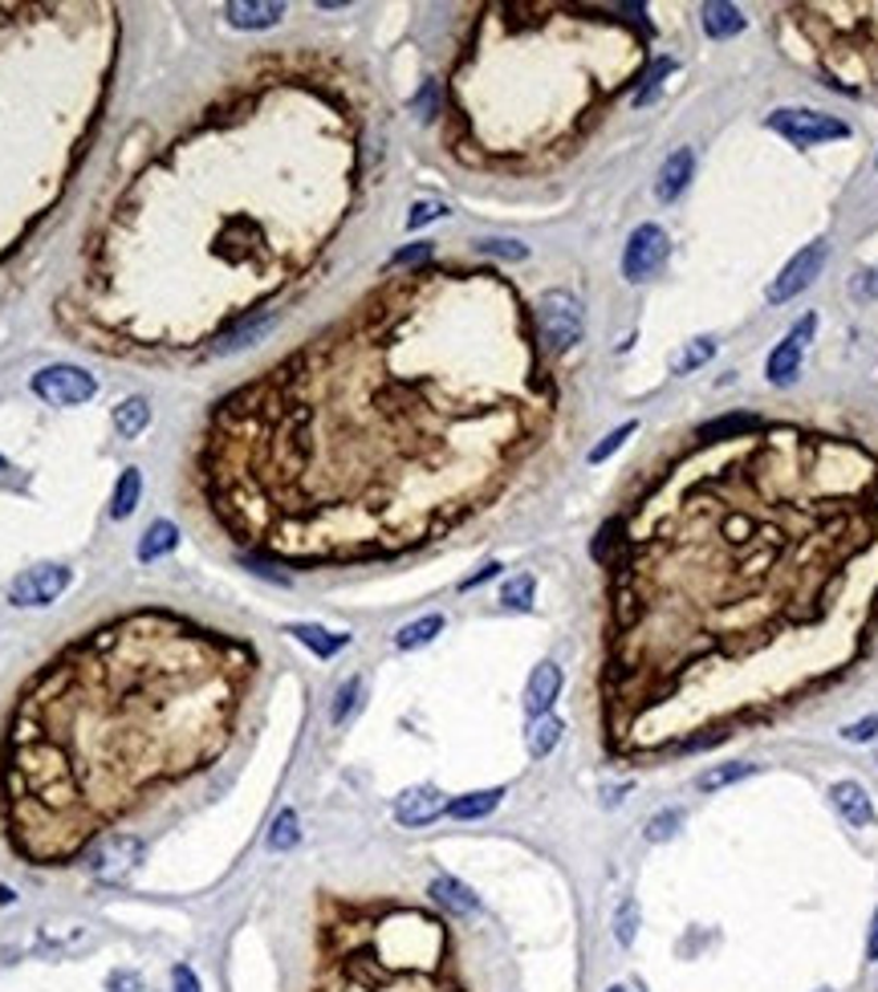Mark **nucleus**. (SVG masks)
Here are the masks:
<instances>
[{
  "label": "nucleus",
  "mask_w": 878,
  "mask_h": 992,
  "mask_svg": "<svg viewBox=\"0 0 878 992\" xmlns=\"http://www.w3.org/2000/svg\"><path fill=\"white\" fill-rule=\"evenodd\" d=\"M139 493H143V476H139V468H127L123 476H118V484H114V505H111V517H130L135 512V505H139Z\"/></svg>",
  "instance_id": "25"
},
{
  "label": "nucleus",
  "mask_w": 878,
  "mask_h": 992,
  "mask_svg": "<svg viewBox=\"0 0 878 992\" xmlns=\"http://www.w3.org/2000/svg\"><path fill=\"white\" fill-rule=\"evenodd\" d=\"M667 253H671L667 232L659 225H639L623 249V277L626 281H635V285L647 281V277H656V272L667 265Z\"/></svg>",
  "instance_id": "8"
},
{
  "label": "nucleus",
  "mask_w": 878,
  "mask_h": 992,
  "mask_svg": "<svg viewBox=\"0 0 878 992\" xmlns=\"http://www.w3.org/2000/svg\"><path fill=\"white\" fill-rule=\"evenodd\" d=\"M635 931H639V907H635V899H626L623 907H619V919H614V940L623 948L635 944Z\"/></svg>",
  "instance_id": "32"
},
{
  "label": "nucleus",
  "mask_w": 878,
  "mask_h": 992,
  "mask_svg": "<svg viewBox=\"0 0 878 992\" xmlns=\"http://www.w3.org/2000/svg\"><path fill=\"white\" fill-rule=\"evenodd\" d=\"M866 961H878V912L875 924H870V940H866Z\"/></svg>",
  "instance_id": "45"
},
{
  "label": "nucleus",
  "mask_w": 878,
  "mask_h": 992,
  "mask_svg": "<svg viewBox=\"0 0 878 992\" xmlns=\"http://www.w3.org/2000/svg\"><path fill=\"white\" fill-rule=\"evenodd\" d=\"M435 111H440V86H435V81H428V86L419 90V98H416V114H423V118H435Z\"/></svg>",
  "instance_id": "37"
},
{
  "label": "nucleus",
  "mask_w": 878,
  "mask_h": 992,
  "mask_svg": "<svg viewBox=\"0 0 878 992\" xmlns=\"http://www.w3.org/2000/svg\"><path fill=\"white\" fill-rule=\"evenodd\" d=\"M256 651L171 610L86 631L21 691L0 749L13 850L65 866L151 793L216 765Z\"/></svg>",
  "instance_id": "2"
},
{
  "label": "nucleus",
  "mask_w": 878,
  "mask_h": 992,
  "mask_svg": "<svg viewBox=\"0 0 878 992\" xmlns=\"http://www.w3.org/2000/svg\"><path fill=\"white\" fill-rule=\"evenodd\" d=\"M33 395L53 403V407H78V403H90L98 395V379L90 370L58 363V367H46L33 374Z\"/></svg>",
  "instance_id": "7"
},
{
  "label": "nucleus",
  "mask_w": 878,
  "mask_h": 992,
  "mask_svg": "<svg viewBox=\"0 0 878 992\" xmlns=\"http://www.w3.org/2000/svg\"><path fill=\"white\" fill-rule=\"evenodd\" d=\"M553 383L496 269H416L208 419L200 493L293 565L399 554L484 509L542 440Z\"/></svg>",
  "instance_id": "1"
},
{
  "label": "nucleus",
  "mask_w": 878,
  "mask_h": 992,
  "mask_svg": "<svg viewBox=\"0 0 878 992\" xmlns=\"http://www.w3.org/2000/svg\"><path fill=\"white\" fill-rule=\"evenodd\" d=\"M440 814H447V798L435 785H416V789L399 793V801H395V822L399 826H432Z\"/></svg>",
  "instance_id": "12"
},
{
  "label": "nucleus",
  "mask_w": 878,
  "mask_h": 992,
  "mask_svg": "<svg viewBox=\"0 0 878 992\" xmlns=\"http://www.w3.org/2000/svg\"><path fill=\"white\" fill-rule=\"evenodd\" d=\"M432 256V244H411V249H403V253H395V269H403V265H419V260H428Z\"/></svg>",
  "instance_id": "40"
},
{
  "label": "nucleus",
  "mask_w": 878,
  "mask_h": 992,
  "mask_svg": "<svg viewBox=\"0 0 878 992\" xmlns=\"http://www.w3.org/2000/svg\"><path fill=\"white\" fill-rule=\"evenodd\" d=\"M607 992H626V989H623V984H614V989H607Z\"/></svg>",
  "instance_id": "46"
},
{
  "label": "nucleus",
  "mask_w": 878,
  "mask_h": 992,
  "mask_svg": "<svg viewBox=\"0 0 878 992\" xmlns=\"http://www.w3.org/2000/svg\"><path fill=\"white\" fill-rule=\"evenodd\" d=\"M289 635L302 643V647H309L318 659H334L346 643H351V635H338V631H326V626L318 623H293L289 626Z\"/></svg>",
  "instance_id": "17"
},
{
  "label": "nucleus",
  "mask_w": 878,
  "mask_h": 992,
  "mask_svg": "<svg viewBox=\"0 0 878 992\" xmlns=\"http://www.w3.org/2000/svg\"><path fill=\"white\" fill-rule=\"evenodd\" d=\"M0 468H4V460H0Z\"/></svg>",
  "instance_id": "47"
},
{
  "label": "nucleus",
  "mask_w": 878,
  "mask_h": 992,
  "mask_svg": "<svg viewBox=\"0 0 878 992\" xmlns=\"http://www.w3.org/2000/svg\"><path fill=\"white\" fill-rule=\"evenodd\" d=\"M440 631H444V614H423V619H416V623L399 626V635H395V647H399V651H416V647H428V643H432Z\"/></svg>",
  "instance_id": "24"
},
{
  "label": "nucleus",
  "mask_w": 878,
  "mask_h": 992,
  "mask_svg": "<svg viewBox=\"0 0 878 992\" xmlns=\"http://www.w3.org/2000/svg\"><path fill=\"white\" fill-rule=\"evenodd\" d=\"M171 992H200V977H195L188 964L171 968Z\"/></svg>",
  "instance_id": "38"
},
{
  "label": "nucleus",
  "mask_w": 878,
  "mask_h": 992,
  "mask_svg": "<svg viewBox=\"0 0 878 992\" xmlns=\"http://www.w3.org/2000/svg\"><path fill=\"white\" fill-rule=\"evenodd\" d=\"M854 297H878V265L854 277Z\"/></svg>",
  "instance_id": "42"
},
{
  "label": "nucleus",
  "mask_w": 878,
  "mask_h": 992,
  "mask_svg": "<svg viewBox=\"0 0 878 992\" xmlns=\"http://www.w3.org/2000/svg\"><path fill=\"white\" fill-rule=\"evenodd\" d=\"M558 740H561V721L558 716H537V721L529 724V733H525V745H529V756H549V752L558 749Z\"/></svg>",
  "instance_id": "23"
},
{
  "label": "nucleus",
  "mask_w": 878,
  "mask_h": 992,
  "mask_svg": "<svg viewBox=\"0 0 878 992\" xmlns=\"http://www.w3.org/2000/svg\"><path fill=\"white\" fill-rule=\"evenodd\" d=\"M147 423H151V403L143 395H130V399L114 407V432L123 440H139L147 432Z\"/></svg>",
  "instance_id": "18"
},
{
  "label": "nucleus",
  "mask_w": 878,
  "mask_h": 992,
  "mask_svg": "<svg viewBox=\"0 0 878 992\" xmlns=\"http://www.w3.org/2000/svg\"><path fill=\"white\" fill-rule=\"evenodd\" d=\"M444 204L440 200H419L416 208H411V216H407V228H423V225H432V220H440L444 216Z\"/></svg>",
  "instance_id": "35"
},
{
  "label": "nucleus",
  "mask_w": 878,
  "mask_h": 992,
  "mask_svg": "<svg viewBox=\"0 0 878 992\" xmlns=\"http://www.w3.org/2000/svg\"><path fill=\"white\" fill-rule=\"evenodd\" d=\"M179 545V529L176 521H151L139 537V561H160L167 558L171 549Z\"/></svg>",
  "instance_id": "19"
},
{
  "label": "nucleus",
  "mask_w": 878,
  "mask_h": 992,
  "mask_svg": "<svg viewBox=\"0 0 878 992\" xmlns=\"http://www.w3.org/2000/svg\"><path fill=\"white\" fill-rule=\"evenodd\" d=\"M500 798H505L500 785L496 789H480V793H463V798L447 801V814L456 817V822H476V817L493 814L496 805H500Z\"/></svg>",
  "instance_id": "20"
},
{
  "label": "nucleus",
  "mask_w": 878,
  "mask_h": 992,
  "mask_svg": "<svg viewBox=\"0 0 878 992\" xmlns=\"http://www.w3.org/2000/svg\"><path fill=\"white\" fill-rule=\"evenodd\" d=\"M635 432H639V423H635V419H631V423H623V428H614V432H610L607 440L598 444V448H590V465H602V460H610V456H614V452L623 448V444H626V440H631Z\"/></svg>",
  "instance_id": "31"
},
{
  "label": "nucleus",
  "mask_w": 878,
  "mask_h": 992,
  "mask_svg": "<svg viewBox=\"0 0 878 992\" xmlns=\"http://www.w3.org/2000/svg\"><path fill=\"white\" fill-rule=\"evenodd\" d=\"M671 69H675V62H667V58H663V62L656 65V74H651V78H647V90H642V94H639V106H647V102H651V98H656V90H659V78H667Z\"/></svg>",
  "instance_id": "41"
},
{
  "label": "nucleus",
  "mask_w": 878,
  "mask_h": 992,
  "mask_svg": "<svg viewBox=\"0 0 878 992\" xmlns=\"http://www.w3.org/2000/svg\"><path fill=\"white\" fill-rule=\"evenodd\" d=\"M533 334H537V346L549 354L574 351L582 342V302L565 289H549L533 314Z\"/></svg>",
  "instance_id": "4"
},
{
  "label": "nucleus",
  "mask_w": 878,
  "mask_h": 992,
  "mask_svg": "<svg viewBox=\"0 0 878 992\" xmlns=\"http://www.w3.org/2000/svg\"><path fill=\"white\" fill-rule=\"evenodd\" d=\"M314 992H468L451 928L407 903H330Z\"/></svg>",
  "instance_id": "3"
},
{
  "label": "nucleus",
  "mask_w": 878,
  "mask_h": 992,
  "mask_svg": "<svg viewBox=\"0 0 878 992\" xmlns=\"http://www.w3.org/2000/svg\"><path fill=\"white\" fill-rule=\"evenodd\" d=\"M752 432H756V419L752 416H728V419H716V423L700 428V440L716 444V440H745V435H752Z\"/></svg>",
  "instance_id": "26"
},
{
  "label": "nucleus",
  "mask_w": 878,
  "mask_h": 992,
  "mask_svg": "<svg viewBox=\"0 0 878 992\" xmlns=\"http://www.w3.org/2000/svg\"><path fill=\"white\" fill-rule=\"evenodd\" d=\"M817 330V318L810 314V318H801L798 326H793V334H785V342L777 346V351L768 354V379L777 386L793 383L801 370V354H805V346H810V338H814Z\"/></svg>",
  "instance_id": "11"
},
{
  "label": "nucleus",
  "mask_w": 878,
  "mask_h": 992,
  "mask_svg": "<svg viewBox=\"0 0 878 992\" xmlns=\"http://www.w3.org/2000/svg\"><path fill=\"white\" fill-rule=\"evenodd\" d=\"M143 859H147L143 838L123 834V830H111V834H102L94 847H90V875H94L98 882H111V887H118V882H127L130 875L143 866Z\"/></svg>",
  "instance_id": "5"
},
{
  "label": "nucleus",
  "mask_w": 878,
  "mask_h": 992,
  "mask_svg": "<svg viewBox=\"0 0 878 992\" xmlns=\"http://www.w3.org/2000/svg\"><path fill=\"white\" fill-rule=\"evenodd\" d=\"M752 768L756 765H749V761H733V765H716V768H708V773H700V789H724V785H736V781H745L749 777Z\"/></svg>",
  "instance_id": "28"
},
{
  "label": "nucleus",
  "mask_w": 878,
  "mask_h": 992,
  "mask_svg": "<svg viewBox=\"0 0 878 992\" xmlns=\"http://www.w3.org/2000/svg\"><path fill=\"white\" fill-rule=\"evenodd\" d=\"M842 737H847L850 745H866V740H875L878 737V716H866V721H858V724H847V728H842Z\"/></svg>",
  "instance_id": "36"
},
{
  "label": "nucleus",
  "mask_w": 878,
  "mask_h": 992,
  "mask_svg": "<svg viewBox=\"0 0 878 992\" xmlns=\"http://www.w3.org/2000/svg\"><path fill=\"white\" fill-rule=\"evenodd\" d=\"M679 822H684V814H679V810H667V814L651 817V826H647V838H651V842H667Z\"/></svg>",
  "instance_id": "34"
},
{
  "label": "nucleus",
  "mask_w": 878,
  "mask_h": 992,
  "mask_svg": "<svg viewBox=\"0 0 878 992\" xmlns=\"http://www.w3.org/2000/svg\"><path fill=\"white\" fill-rule=\"evenodd\" d=\"M111 989L114 992H139V977H135V972H114Z\"/></svg>",
  "instance_id": "43"
},
{
  "label": "nucleus",
  "mask_w": 878,
  "mask_h": 992,
  "mask_svg": "<svg viewBox=\"0 0 878 992\" xmlns=\"http://www.w3.org/2000/svg\"><path fill=\"white\" fill-rule=\"evenodd\" d=\"M297 838H302V822H297V814H293V810H281L269 830V850H277V854H281V850H293L297 847Z\"/></svg>",
  "instance_id": "27"
},
{
  "label": "nucleus",
  "mask_w": 878,
  "mask_h": 992,
  "mask_svg": "<svg viewBox=\"0 0 878 992\" xmlns=\"http://www.w3.org/2000/svg\"><path fill=\"white\" fill-rule=\"evenodd\" d=\"M691 171H696V151H691V147H679V151H675V155L663 163V171H659V179H656V195H659V200H663V204H671V200H675V195L687 188Z\"/></svg>",
  "instance_id": "15"
},
{
  "label": "nucleus",
  "mask_w": 878,
  "mask_h": 992,
  "mask_svg": "<svg viewBox=\"0 0 878 992\" xmlns=\"http://www.w3.org/2000/svg\"><path fill=\"white\" fill-rule=\"evenodd\" d=\"M69 590V570L65 565H33L13 582V607H49Z\"/></svg>",
  "instance_id": "10"
},
{
  "label": "nucleus",
  "mask_w": 878,
  "mask_h": 992,
  "mask_svg": "<svg viewBox=\"0 0 878 992\" xmlns=\"http://www.w3.org/2000/svg\"><path fill=\"white\" fill-rule=\"evenodd\" d=\"M224 13L237 29H269L285 16V4H277V0H232Z\"/></svg>",
  "instance_id": "14"
},
{
  "label": "nucleus",
  "mask_w": 878,
  "mask_h": 992,
  "mask_svg": "<svg viewBox=\"0 0 878 992\" xmlns=\"http://www.w3.org/2000/svg\"><path fill=\"white\" fill-rule=\"evenodd\" d=\"M768 130L785 135L793 147H822L834 143V139H847L850 127L842 118L822 111H810V106H789V111H773L768 114Z\"/></svg>",
  "instance_id": "6"
},
{
  "label": "nucleus",
  "mask_w": 878,
  "mask_h": 992,
  "mask_svg": "<svg viewBox=\"0 0 878 992\" xmlns=\"http://www.w3.org/2000/svg\"><path fill=\"white\" fill-rule=\"evenodd\" d=\"M703 29H708L712 41H728V37L745 29V16H740L736 4H716L712 0V4H703Z\"/></svg>",
  "instance_id": "22"
},
{
  "label": "nucleus",
  "mask_w": 878,
  "mask_h": 992,
  "mask_svg": "<svg viewBox=\"0 0 878 992\" xmlns=\"http://www.w3.org/2000/svg\"><path fill=\"white\" fill-rule=\"evenodd\" d=\"M432 899L440 903V907H447L451 915L480 912V899L472 895V887H463L460 879H435L432 882Z\"/></svg>",
  "instance_id": "21"
},
{
  "label": "nucleus",
  "mask_w": 878,
  "mask_h": 992,
  "mask_svg": "<svg viewBox=\"0 0 878 992\" xmlns=\"http://www.w3.org/2000/svg\"><path fill=\"white\" fill-rule=\"evenodd\" d=\"M533 594H537V582H533V574H517L505 582V590H500V602L509 610H529L533 607Z\"/></svg>",
  "instance_id": "29"
},
{
  "label": "nucleus",
  "mask_w": 878,
  "mask_h": 992,
  "mask_svg": "<svg viewBox=\"0 0 878 992\" xmlns=\"http://www.w3.org/2000/svg\"><path fill=\"white\" fill-rule=\"evenodd\" d=\"M358 696H362V679L354 675V679H346L342 688H338V704H334V724H346V716H351L354 708H358Z\"/></svg>",
  "instance_id": "33"
},
{
  "label": "nucleus",
  "mask_w": 878,
  "mask_h": 992,
  "mask_svg": "<svg viewBox=\"0 0 878 992\" xmlns=\"http://www.w3.org/2000/svg\"><path fill=\"white\" fill-rule=\"evenodd\" d=\"M480 249L493 256H509V260H521V256H525V244H517V241H484Z\"/></svg>",
  "instance_id": "39"
},
{
  "label": "nucleus",
  "mask_w": 878,
  "mask_h": 992,
  "mask_svg": "<svg viewBox=\"0 0 878 992\" xmlns=\"http://www.w3.org/2000/svg\"><path fill=\"white\" fill-rule=\"evenodd\" d=\"M561 684H565V679H561V667L553 659H545V663L533 667V675H529V684H525V712L533 721L553 708V700L561 696Z\"/></svg>",
  "instance_id": "13"
},
{
  "label": "nucleus",
  "mask_w": 878,
  "mask_h": 992,
  "mask_svg": "<svg viewBox=\"0 0 878 992\" xmlns=\"http://www.w3.org/2000/svg\"><path fill=\"white\" fill-rule=\"evenodd\" d=\"M826 256H830V249H826L822 241L805 244V249H801V253L781 269V277L768 285V302L781 305V302H793L798 293H805V289L817 281V272L826 269Z\"/></svg>",
  "instance_id": "9"
},
{
  "label": "nucleus",
  "mask_w": 878,
  "mask_h": 992,
  "mask_svg": "<svg viewBox=\"0 0 878 992\" xmlns=\"http://www.w3.org/2000/svg\"><path fill=\"white\" fill-rule=\"evenodd\" d=\"M834 805H838V814L847 817L850 826H870L875 822V805H870V793H866L858 781H838L830 789Z\"/></svg>",
  "instance_id": "16"
},
{
  "label": "nucleus",
  "mask_w": 878,
  "mask_h": 992,
  "mask_svg": "<svg viewBox=\"0 0 878 992\" xmlns=\"http://www.w3.org/2000/svg\"><path fill=\"white\" fill-rule=\"evenodd\" d=\"M712 354H716V342H712V338H696V342H691V346H687V351L675 358V374H687V370L703 367Z\"/></svg>",
  "instance_id": "30"
},
{
  "label": "nucleus",
  "mask_w": 878,
  "mask_h": 992,
  "mask_svg": "<svg viewBox=\"0 0 878 992\" xmlns=\"http://www.w3.org/2000/svg\"><path fill=\"white\" fill-rule=\"evenodd\" d=\"M496 570H500V565H496V561H493V565H484V570H480V574H472V577H468V582H463V590H472V586H480V582H488V577H493Z\"/></svg>",
  "instance_id": "44"
}]
</instances>
